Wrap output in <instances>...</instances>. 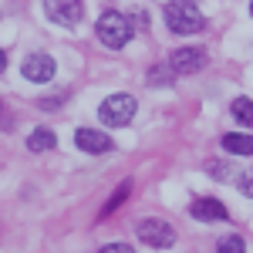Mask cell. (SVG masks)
Instances as JSON below:
<instances>
[{"label":"cell","instance_id":"obj_11","mask_svg":"<svg viewBox=\"0 0 253 253\" xmlns=\"http://www.w3.org/2000/svg\"><path fill=\"white\" fill-rule=\"evenodd\" d=\"M54 142H58V138H54L51 128H34V132L27 135V149H31V152H44V149H54Z\"/></svg>","mask_w":253,"mask_h":253},{"label":"cell","instance_id":"obj_17","mask_svg":"<svg viewBox=\"0 0 253 253\" xmlns=\"http://www.w3.org/2000/svg\"><path fill=\"white\" fill-rule=\"evenodd\" d=\"M98 253H135L128 243H108V247H101Z\"/></svg>","mask_w":253,"mask_h":253},{"label":"cell","instance_id":"obj_6","mask_svg":"<svg viewBox=\"0 0 253 253\" xmlns=\"http://www.w3.org/2000/svg\"><path fill=\"white\" fill-rule=\"evenodd\" d=\"M20 75H24L27 81H34V84H47V81L54 78V58H51V54H44V51H34V54H27V58H24Z\"/></svg>","mask_w":253,"mask_h":253},{"label":"cell","instance_id":"obj_7","mask_svg":"<svg viewBox=\"0 0 253 253\" xmlns=\"http://www.w3.org/2000/svg\"><path fill=\"white\" fill-rule=\"evenodd\" d=\"M203 64H206V51L203 47H179V51L169 54V68L175 75H196Z\"/></svg>","mask_w":253,"mask_h":253},{"label":"cell","instance_id":"obj_12","mask_svg":"<svg viewBox=\"0 0 253 253\" xmlns=\"http://www.w3.org/2000/svg\"><path fill=\"white\" fill-rule=\"evenodd\" d=\"M206 172L213 175L216 182H236V172H240V169H233V166H230V162H223V159H210Z\"/></svg>","mask_w":253,"mask_h":253},{"label":"cell","instance_id":"obj_10","mask_svg":"<svg viewBox=\"0 0 253 253\" xmlns=\"http://www.w3.org/2000/svg\"><path fill=\"white\" fill-rule=\"evenodd\" d=\"M223 149L226 152H233V156H253V135H223Z\"/></svg>","mask_w":253,"mask_h":253},{"label":"cell","instance_id":"obj_5","mask_svg":"<svg viewBox=\"0 0 253 253\" xmlns=\"http://www.w3.org/2000/svg\"><path fill=\"white\" fill-rule=\"evenodd\" d=\"M138 240L145 247H156V250H169L175 243V230L166 219H142L138 223Z\"/></svg>","mask_w":253,"mask_h":253},{"label":"cell","instance_id":"obj_14","mask_svg":"<svg viewBox=\"0 0 253 253\" xmlns=\"http://www.w3.org/2000/svg\"><path fill=\"white\" fill-rule=\"evenodd\" d=\"M216 253H247V240H243V236H236V233L223 236V240L216 243Z\"/></svg>","mask_w":253,"mask_h":253},{"label":"cell","instance_id":"obj_9","mask_svg":"<svg viewBox=\"0 0 253 253\" xmlns=\"http://www.w3.org/2000/svg\"><path fill=\"white\" fill-rule=\"evenodd\" d=\"M193 216L196 219H203V223H213V219H226V206L219 203V199H213V196H199V199H193Z\"/></svg>","mask_w":253,"mask_h":253},{"label":"cell","instance_id":"obj_1","mask_svg":"<svg viewBox=\"0 0 253 253\" xmlns=\"http://www.w3.org/2000/svg\"><path fill=\"white\" fill-rule=\"evenodd\" d=\"M166 24L172 34H196L206 27V17L193 0H172V3H166Z\"/></svg>","mask_w":253,"mask_h":253},{"label":"cell","instance_id":"obj_3","mask_svg":"<svg viewBox=\"0 0 253 253\" xmlns=\"http://www.w3.org/2000/svg\"><path fill=\"white\" fill-rule=\"evenodd\" d=\"M138 101L132 95H108L101 101V108H98V115L105 125H112V128H122V125H128L132 115H135Z\"/></svg>","mask_w":253,"mask_h":253},{"label":"cell","instance_id":"obj_13","mask_svg":"<svg viewBox=\"0 0 253 253\" xmlns=\"http://www.w3.org/2000/svg\"><path fill=\"white\" fill-rule=\"evenodd\" d=\"M230 112H233V118L240 122V125L253 128V101L250 98H236L233 105H230Z\"/></svg>","mask_w":253,"mask_h":253},{"label":"cell","instance_id":"obj_15","mask_svg":"<svg viewBox=\"0 0 253 253\" xmlns=\"http://www.w3.org/2000/svg\"><path fill=\"white\" fill-rule=\"evenodd\" d=\"M132 193V182H122V186H118L115 193H112V199H108V203H105V210H101V216H112L118 210V206H122V203H125V196Z\"/></svg>","mask_w":253,"mask_h":253},{"label":"cell","instance_id":"obj_2","mask_svg":"<svg viewBox=\"0 0 253 253\" xmlns=\"http://www.w3.org/2000/svg\"><path fill=\"white\" fill-rule=\"evenodd\" d=\"M95 34H98V41H101L105 47L118 51V47H125L128 38H132V24H128L125 14H118V10H105V14L98 17V24H95Z\"/></svg>","mask_w":253,"mask_h":253},{"label":"cell","instance_id":"obj_16","mask_svg":"<svg viewBox=\"0 0 253 253\" xmlns=\"http://www.w3.org/2000/svg\"><path fill=\"white\" fill-rule=\"evenodd\" d=\"M240 189H243V193L253 199V169H247V172L240 175Z\"/></svg>","mask_w":253,"mask_h":253},{"label":"cell","instance_id":"obj_18","mask_svg":"<svg viewBox=\"0 0 253 253\" xmlns=\"http://www.w3.org/2000/svg\"><path fill=\"white\" fill-rule=\"evenodd\" d=\"M250 14H253V3H250Z\"/></svg>","mask_w":253,"mask_h":253},{"label":"cell","instance_id":"obj_8","mask_svg":"<svg viewBox=\"0 0 253 253\" xmlns=\"http://www.w3.org/2000/svg\"><path fill=\"white\" fill-rule=\"evenodd\" d=\"M75 145L84 149V152H91V156L112 152V149H115V142L105 135V132H98V128H78V132H75Z\"/></svg>","mask_w":253,"mask_h":253},{"label":"cell","instance_id":"obj_4","mask_svg":"<svg viewBox=\"0 0 253 253\" xmlns=\"http://www.w3.org/2000/svg\"><path fill=\"white\" fill-rule=\"evenodd\" d=\"M44 14L61 27H78L84 17V0H44Z\"/></svg>","mask_w":253,"mask_h":253}]
</instances>
